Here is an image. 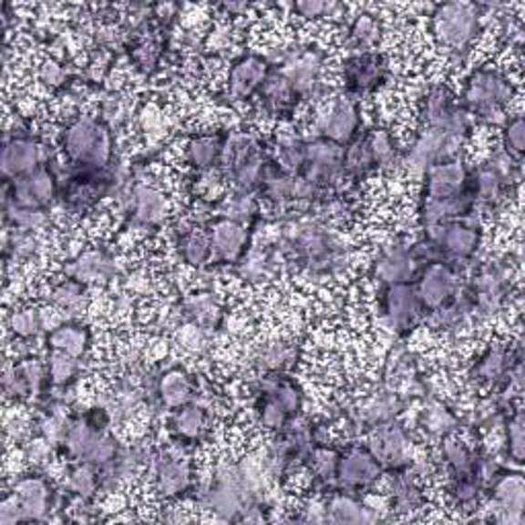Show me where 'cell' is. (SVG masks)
Segmentation results:
<instances>
[{
    "instance_id": "1",
    "label": "cell",
    "mask_w": 525,
    "mask_h": 525,
    "mask_svg": "<svg viewBox=\"0 0 525 525\" xmlns=\"http://www.w3.org/2000/svg\"><path fill=\"white\" fill-rule=\"evenodd\" d=\"M513 87L503 72L495 68H480L472 72L466 82L464 103L470 115L492 123L495 115L505 121L503 109L511 103Z\"/></svg>"
},
{
    "instance_id": "2",
    "label": "cell",
    "mask_w": 525,
    "mask_h": 525,
    "mask_svg": "<svg viewBox=\"0 0 525 525\" xmlns=\"http://www.w3.org/2000/svg\"><path fill=\"white\" fill-rule=\"evenodd\" d=\"M64 152L82 167L101 169L111 159V134L103 119L82 115L64 131Z\"/></svg>"
},
{
    "instance_id": "3",
    "label": "cell",
    "mask_w": 525,
    "mask_h": 525,
    "mask_svg": "<svg viewBox=\"0 0 525 525\" xmlns=\"http://www.w3.org/2000/svg\"><path fill=\"white\" fill-rule=\"evenodd\" d=\"M480 19L474 5L448 3L433 13L435 39L448 49L449 56H466L472 41L479 36Z\"/></svg>"
},
{
    "instance_id": "4",
    "label": "cell",
    "mask_w": 525,
    "mask_h": 525,
    "mask_svg": "<svg viewBox=\"0 0 525 525\" xmlns=\"http://www.w3.org/2000/svg\"><path fill=\"white\" fill-rule=\"evenodd\" d=\"M462 144V138L449 136L443 129L425 128L410 142L407 152H402V167H407L417 177H425L427 170L433 169L435 164L454 160Z\"/></svg>"
},
{
    "instance_id": "5",
    "label": "cell",
    "mask_w": 525,
    "mask_h": 525,
    "mask_svg": "<svg viewBox=\"0 0 525 525\" xmlns=\"http://www.w3.org/2000/svg\"><path fill=\"white\" fill-rule=\"evenodd\" d=\"M314 126L320 138L336 144L351 142L359 128V109L355 98L335 97L326 101L314 115Z\"/></svg>"
},
{
    "instance_id": "6",
    "label": "cell",
    "mask_w": 525,
    "mask_h": 525,
    "mask_svg": "<svg viewBox=\"0 0 525 525\" xmlns=\"http://www.w3.org/2000/svg\"><path fill=\"white\" fill-rule=\"evenodd\" d=\"M46 150L37 139L29 136H13L5 139L3 154H0V169L6 179H16L21 175L44 167Z\"/></svg>"
},
{
    "instance_id": "7",
    "label": "cell",
    "mask_w": 525,
    "mask_h": 525,
    "mask_svg": "<svg viewBox=\"0 0 525 525\" xmlns=\"http://www.w3.org/2000/svg\"><path fill=\"white\" fill-rule=\"evenodd\" d=\"M408 438L405 427L396 421H386L374 427L369 435V451L380 466L402 468L408 462Z\"/></svg>"
},
{
    "instance_id": "8",
    "label": "cell",
    "mask_w": 525,
    "mask_h": 525,
    "mask_svg": "<svg viewBox=\"0 0 525 525\" xmlns=\"http://www.w3.org/2000/svg\"><path fill=\"white\" fill-rule=\"evenodd\" d=\"M423 314V304L418 300L417 287L408 283L388 285L384 298V316L396 331H405L417 324Z\"/></svg>"
},
{
    "instance_id": "9",
    "label": "cell",
    "mask_w": 525,
    "mask_h": 525,
    "mask_svg": "<svg viewBox=\"0 0 525 525\" xmlns=\"http://www.w3.org/2000/svg\"><path fill=\"white\" fill-rule=\"evenodd\" d=\"M458 290V275L446 262H433L425 269L421 282L417 285L418 300L423 308L435 310L448 304Z\"/></svg>"
},
{
    "instance_id": "10",
    "label": "cell",
    "mask_w": 525,
    "mask_h": 525,
    "mask_svg": "<svg viewBox=\"0 0 525 525\" xmlns=\"http://www.w3.org/2000/svg\"><path fill=\"white\" fill-rule=\"evenodd\" d=\"M11 187L13 193L11 197H6L8 201L25 205V208H44L46 203L52 201L56 191V180L49 169L39 167L27 172V175L13 179Z\"/></svg>"
},
{
    "instance_id": "11",
    "label": "cell",
    "mask_w": 525,
    "mask_h": 525,
    "mask_svg": "<svg viewBox=\"0 0 525 525\" xmlns=\"http://www.w3.org/2000/svg\"><path fill=\"white\" fill-rule=\"evenodd\" d=\"M425 193L427 200H448L462 195L468 185V169L462 160H446L427 170Z\"/></svg>"
},
{
    "instance_id": "12",
    "label": "cell",
    "mask_w": 525,
    "mask_h": 525,
    "mask_svg": "<svg viewBox=\"0 0 525 525\" xmlns=\"http://www.w3.org/2000/svg\"><path fill=\"white\" fill-rule=\"evenodd\" d=\"M429 230V241L439 246L443 252H449L451 257L466 259L472 257L480 244V232L464 221H448Z\"/></svg>"
},
{
    "instance_id": "13",
    "label": "cell",
    "mask_w": 525,
    "mask_h": 525,
    "mask_svg": "<svg viewBox=\"0 0 525 525\" xmlns=\"http://www.w3.org/2000/svg\"><path fill=\"white\" fill-rule=\"evenodd\" d=\"M269 74V66L259 56H244L230 68L228 77V93L236 101L249 98L261 90Z\"/></svg>"
},
{
    "instance_id": "14",
    "label": "cell",
    "mask_w": 525,
    "mask_h": 525,
    "mask_svg": "<svg viewBox=\"0 0 525 525\" xmlns=\"http://www.w3.org/2000/svg\"><path fill=\"white\" fill-rule=\"evenodd\" d=\"M336 476H339L343 487H367V484H372L380 476V462H377L369 449L355 448L339 459Z\"/></svg>"
},
{
    "instance_id": "15",
    "label": "cell",
    "mask_w": 525,
    "mask_h": 525,
    "mask_svg": "<svg viewBox=\"0 0 525 525\" xmlns=\"http://www.w3.org/2000/svg\"><path fill=\"white\" fill-rule=\"evenodd\" d=\"M210 244L213 259L218 261H234L242 254L246 249V242H249V232L241 224V221L220 218L213 221V226L210 230Z\"/></svg>"
},
{
    "instance_id": "16",
    "label": "cell",
    "mask_w": 525,
    "mask_h": 525,
    "mask_svg": "<svg viewBox=\"0 0 525 525\" xmlns=\"http://www.w3.org/2000/svg\"><path fill=\"white\" fill-rule=\"evenodd\" d=\"M415 265L417 259L413 257V252H410L407 246L396 244L380 254V259H377L374 265V273L380 282L388 285L408 283L415 273Z\"/></svg>"
},
{
    "instance_id": "17",
    "label": "cell",
    "mask_w": 525,
    "mask_h": 525,
    "mask_svg": "<svg viewBox=\"0 0 525 525\" xmlns=\"http://www.w3.org/2000/svg\"><path fill=\"white\" fill-rule=\"evenodd\" d=\"M495 500L499 509V521L503 523H521L523 521V503H525V484L520 474H509L495 482Z\"/></svg>"
},
{
    "instance_id": "18",
    "label": "cell",
    "mask_w": 525,
    "mask_h": 525,
    "mask_svg": "<svg viewBox=\"0 0 525 525\" xmlns=\"http://www.w3.org/2000/svg\"><path fill=\"white\" fill-rule=\"evenodd\" d=\"M13 492L19 499L27 521L44 520L49 511V497H52V492H49L47 482L41 476H21L19 480H15Z\"/></svg>"
},
{
    "instance_id": "19",
    "label": "cell",
    "mask_w": 525,
    "mask_h": 525,
    "mask_svg": "<svg viewBox=\"0 0 525 525\" xmlns=\"http://www.w3.org/2000/svg\"><path fill=\"white\" fill-rule=\"evenodd\" d=\"M154 479L156 487L162 492L164 497H177L183 495L191 484V468L183 458H175L164 454L154 464Z\"/></svg>"
},
{
    "instance_id": "20",
    "label": "cell",
    "mask_w": 525,
    "mask_h": 525,
    "mask_svg": "<svg viewBox=\"0 0 525 525\" xmlns=\"http://www.w3.org/2000/svg\"><path fill=\"white\" fill-rule=\"evenodd\" d=\"M384 60L382 56L364 54L351 57L345 66V82L353 93H367L380 85L384 78Z\"/></svg>"
},
{
    "instance_id": "21",
    "label": "cell",
    "mask_w": 525,
    "mask_h": 525,
    "mask_svg": "<svg viewBox=\"0 0 525 525\" xmlns=\"http://www.w3.org/2000/svg\"><path fill=\"white\" fill-rule=\"evenodd\" d=\"M131 211L139 224L154 226L167 218L169 213V201L160 189L154 185L139 183L131 191Z\"/></svg>"
},
{
    "instance_id": "22",
    "label": "cell",
    "mask_w": 525,
    "mask_h": 525,
    "mask_svg": "<svg viewBox=\"0 0 525 525\" xmlns=\"http://www.w3.org/2000/svg\"><path fill=\"white\" fill-rule=\"evenodd\" d=\"M72 279L80 283H98L107 282L113 273V262L105 252L98 251H87L77 257V261L66 269Z\"/></svg>"
},
{
    "instance_id": "23",
    "label": "cell",
    "mask_w": 525,
    "mask_h": 525,
    "mask_svg": "<svg viewBox=\"0 0 525 525\" xmlns=\"http://www.w3.org/2000/svg\"><path fill=\"white\" fill-rule=\"evenodd\" d=\"M326 517L331 523H372L380 520L372 507L347 495H335L328 500Z\"/></svg>"
},
{
    "instance_id": "24",
    "label": "cell",
    "mask_w": 525,
    "mask_h": 525,
    "mask_svg": "<svg viewBox=\"0 0 525 525\" xmlns=\"http://www.w3.org/2000/svg\"><path fill=\"white\" fill-rule=\"evenodd\" d=\"M367 139L376 169L392 172L402 167V150L388 129H376L367 136Z\"/></svg>"
},
{
    "instance_id": "25",
    "label": "cell",
    "mask_w": 525,
    "mask_h": 525,
    "mask_svg": "<svg viewBox=\"0 0 525 525\" xmlns=\"http://www.w3.org/2000/svg\"><path fill=\"white\" fill-rule=\"evenodd\" d=\"M159 394L162 405L167 408H180L189 405L193 396V384L191 377L180 369H170L164 374L159 382Z\"/></svg>"
},
{
    "instance_id": "26",
    "label": "cell",
    "mask_w": 525,
    "mask_h": 525,
    "mask_svg": "<svg viewBox=\"0 0 525 525\" xmlns=\"http://www.w3.org/2000/svg\"><path fill=\"white\" fill-rule=\"evenodd\" d=\"M275 162L287 175H300L306 164V142L295 134H283L277 138Z\"/></svg>"
},
{
    "instance_id": "27",
    "label": "cell",
    "mask_w": 525,
    "mask_h": 525,
    "mask_svg": "<svg viewBox=\"0 0 525 525\" xmlns=\"http://www.w3.org/2000/svg\"><path fill=\"white\" fill-rule=\"evenodd\" d=\"M221 148H224V139L218 136H195L187 144V160L197 170H208L221 159Z\"/></svg>"
},
{
    "instance_id": "28",
    "label": "cell",
    "mask_w": 525,
    "mask_h": 525,
    "mask_svg": "<svg viewBox=\"0 0 525 525\" xmlns=\"http://www.w3.org/2000/svg\"><path fill=\"white\" fill-rule=\"evenodd\" d=\"M47 341L52 345V349L68 353L72 357H80L88 347V333L85 326L68 323L54 328V331L49 333Z\"/></svg>"
},
{
    "instance_id": "29",
    "label": "cell",
    "mask_w": 525,
    "mask_h": 525,
    "mask_svg": "<svg viewBox=\"0 0 525 525\" xmlns=\"http://www.w3.org/2000/svg\"><path fill=\"white\" fill-rule=\"evenodd\" d=\"M254 359H257V364L262 369H267L271 374L283 372L285 367H290L295 361V347L287 341H271L261 345Z\"/></svg>"
},
{
    "instance_id": "30",
    "label": "cell",
    "mask_w": 525,
    "mask_h": 525,
    "mask_svg": "<svg viewBox=\"0 0 525 525\" xmlns=\"http://www.w3.org/2000/svg\"><path fill=\"white\" fill-rule=\"evenodd\" d=\"M49 302H52L56 308L66 310L68 314H78L87 304L85 283L77 282V279H66V282L57 283L49 290Z\"/></svg>"
},
{
    "instance_id": "31",
    "label": "cell",
    "mask_w": 525,
    "mask_h": 525,
    "mask_svg": "<svg viewBox=\"0 0 525 525\" xmlns=\"http://www.w3.org/2000/svg\"><path fill=\"white\" fill-rule=\"evenodd\" d=\"M179 251L183 254V261L193 267H203L213 257L210 236L200 232V230H185L180 234Z\"/></svg>"
},
{
    "instance_id": "32",
    "label": "cell",
    "mask_w": 525,
    "mask_h": 525,
    "mask_svg": "<svg viewBox=\"0 0 525 525\" xmlns=\"http://www.w3.org/2000/svg\"><path fill=\"white\" fill-rule=\"evenodd\" d=\"M8 328L19 339H36L44 331V312L36 306L16 308L8 316Z\"/></svg>"
},
{
    "instance_id": "33",
    "label": "cell",
    "mask_w": 525,
    "mask_h": 525,
    "mask_svg": "<svg viewBox=\"0 0 525 525\" xmlns=\"http://www.w3.org/2000/svg\"><path fill=\"white\" fill-rule=\"evenodd\" d=\"M205 425H208L205 410L195 405L180 407L179 413L172 417V429L183 439H197L205 431Z\"/></svg>"
},
{
    "instance_id": "34",
    "label": "cell",
    "mask_w": 525,
    "mask_h": 525,
    "mask_svg": "<svg viewBox=\"0 0 525 525\" xmlns=\"http://www.w3.org/2000/svg\"><path fill=\"white\" fill-rule=\"evenodd\" d=\"M507 372V353L503 347H490L474 365V380L484 384H495Z\"/></svg>"
},
{
    "instance_id": "35",
    "label": "cell",
    "mask_w": 525,
    "mask_h": 525,
    "mask_svg": "<svg viewBox=\"0 0 525 525\" xmlns=\"http://www.w3.org/2000/svg\"><path fill=\"white\" fill-rule=\"evenodd\" d=\"M423 492L418 489L415 479H410L408 474H398L392 482V507L396 511H413L421 505Z\"/></svg>"
},
{
    "instance_id": "36",
    "label": "cell",
    "mask_w": 525,
    "mask_h": 525,
    "mask_svg": "<svg viewBox=\"0 0 525 525\" xmlns=\"http://www.w3.org/2000/svg\"><path fill=\"white\" fill-rule=\"evenodd\" d=\"M6 220L16 230H41L47 224V213L41 208H25V205H16L15 201L6 200Z\"/></svg>"
},
{
    "instance_id": "37",
    "label": "cell",
    "mask_w": 525,
    "mask_h": 525,
    "mask_svg": "<svg viewBox=\"0 0 525 525\" xmlns=\"http://www.w3.org/2000/svg\"><path fill=\"white\" fill-rule=\"evenodd\" d=\"M443 458H446L449 470L454 472L456 479H459V476L474 474V468H472L474 459L470 456V451H468L464 441L448 438L446 443H443Z\"/></svg>"
},
{
    "instance_id": "38",
    "label": "cell",
    "mask_w": 525,
    "mask_h": 525,
    "mask_svg": "<svg viewBox=\"0 0 525 525\" xmlns=\"http://www.w3.org/2000/svg\"><path fill=\"white\" fill-rule=\"evenodd\" d=\"M369 169H374L372 152H369V139L359 138L355 142H351L349 148H345V159H343V170L351 172V175H364Z\"/></svg>"
},
{
    "instance_id": "39",
    "label": "cell",
    "mask_w": 525,
    "mask_h": 525,
    "mask_svg": "<svg viewBox=\"0 0 525 525\" xmlns=\"http://www.w3.org/2000/svg\"><path fill=\"white\" fill-rule=\"evenodd\" d=\"M400 402L396 398V394H380L367 402V407L364 408V421L367 425H380L386 421H392L394 417L398 415Z\"/></svg>"
},
{
    "instance_id": "40",
    "label": "cell",
    "mask_w": 525,
    "mask_h": 525,
    "mask_svg": "<svg viewBox=\"0 0 525 525\" xmlns=\"http://www.w3.org/2000/svg\"><path fill=\"white\" fill-rule=\"evenodd\" d=\"M254 210H257V203H254L251 193H236V195H228L221 200L220 203V218L226 220H234V221H242L251 220Z\"/></svg>"
},
{
    "instance_id": "41",
    "label": "cell",
    "mask_w": 525,
    "mask_h": 525,
    "mask_svg": "<svg viewBox=\"0 0 525 525\" xmlns=\"http://www.w3.org/2000/svg\"><path fill=\"white\" fill-rule=\"evenodd\" d=\"M78 372V357H72L64 351L52 349L47 357V374L57 386H66Z\"/></svg>"
},
{
    "instance_id": "42",
    "label": "cell",
    "mask_w": 525,
    "mask_h": 525,
    "mask_svg": "<svg viewBox=\"0 0 525 525\" xmlns=\"http://www.w3.org/2000/svg\"><path fill=\"white\" fill-rule=\"evenodd\" d=\"M185 310L189 316L195 320V324L205 326L218 316V300L213 298V293H193L185 300Z\"/></svg>"
},
{
    "instance_id": "43",
    "label": "cell",
    "mask_w": 525,
    "mask_h": 525,
    "mask_svg": "<svg viewBox=\"0 0 525 525\" xmlns=\"http://www.w3.org/2000/svg\"><path fill=\"white\" fill-rule=\"evenodd\" d=\"M351 39L357 47H369L380 39V23L374 15L361 13L351 23Z\"/></svg>"
},
{
    "instance_id": "44",
    "label": "cell",
    "mask_w": 525,
    "mask_h": 525,
    "mask_svg": "<svg viewBox=\"0 0 525 525\" xmlns=\"http://www.w3.org/2000/svg\"><path fill=\"white\" fill-rule=\"evenodd\" d=\"M39 249V241L37 236L33 232H27V230H16L6 238V246H5V254L6 257H13L15 261H25L31 259L33 254Z\"/></svg>"
},
{
    "instance_id": "45",
    "label": "cell",
    "mask_w": 525,
    "mask_h": 525,
    "mask_svg": "<svg viewBox=\"0 0 525 525\" xmlns=\"http://www.w3.org/2000/svg\"><path fill=\"white\" fill-rule=\"evenodd\" d=\"M456 417L449 413L448 408H443L439 405H433L429 408H425L423 413V427L429 433L438 435V438H448L449 433L456 431Z\"/></svg>"
},
{
    "instance_id": "46",
    "label": "cell",
    "mask_w": 525,
    "mask_h": 525,
    "mask_svg": "<svg viewBox=\"0 0 525 525\" xmlns=\"http://www.w3.org/2000/svg\"><path fill=\"white\" fill-rule=\"evenodd\" d=\"M68 484L72 492H77V495L82 499H88L90 495H93L98 487V479H97V472L93 470V464L87 462V464H80L74 468Z\"/></svg>"
},
{
    "instance_id": "47",
    "label": "cell",
    "mask_w": 525,
    "mask_h": 525,
    "mask_svg": "<svg viewBox=\"0 0 525 525\" xmlns=\"http://www.w3.org/2000/svg\"><path fill=\"white\" fill-rule=\"evenodd\" d=\"M525 146V126L521 115H515L513 119L505 123V148L503 150L511 156V159L520 160Z\"/></svg>"
},
{
    "instance_id": "48",
    "label": "cell",
    "mask_w": 525,
    "mask_h": 525,
    "mask_svg": "<svg viewBox=\"0 0 525 525\" xmlns=\"http://www.w3.org/2000/svg\"><path fill=\"white\" fill-rule=\"evenodd\" d=\"M312 466H314V472L320 476L323 480L335 479L336 476V468H339V454L328 448H316L310 454Z\"/></svg>"
},
{
    "instance_id": "49",
    "label": "cell",
    "mask_w": 525,
    "mask_h": 525,
    "mask_svg": "<svg viewBox=\"0 0 525 525\" xmlns=\"http://www.w3.org/2000/svg\"><path fill=\"white\" fill-rule=\"evenodd\" d=\"M509 429H507V441H509V454L515 459V462H521L523 459V413L517 410V413L509 418Z\"/></svg>"
},
{
    "instance_id": "50",
    "label": "cell",
    "mask_w": 525,
    "mask_h": 525,
    "mask_svg": "<svg viewBox=\"0 0 525 525\" xmlns=\"http://www.w3.org/2000/svg\"><path fill=\"white\" fill-rule=\"evenodd\" d=\"M66 78H68V74H66V68L60 64L49 57V60H44L39 64V80L47 85L49 88H57L62 87Z\"/></svg>"
},
{
    "instance_id": "51",
    "label": "cell",
    "mask_w": 525,
    "mask_h": 525,
    "mask_svg": "<svg viewBox=\"0 0 525 525\" xmlns=\"http://www.w3.org/2000/svg\"><path fill=\"white\" fill-rule=\"evenodd\" d=\"M19 521H27V517H25L15 492H8L3 503H0V525H16Z\"/></svg>"
},
{
    "instance_id": "52",
    "label": "cell",
    "mask_w": 525,
    "mask_h": 525,
    "mask_svg": "<svg viewBox=\"0 0 525 525\" xmlns=\"http://www.w3.org/2000/svg\"><path fill=\"white\" fill-rule=\"evenodd\" d=\"M293 11L298 13L304 19H324L326 3H316V0H306V3H298L293 6Z\"/></svg>"
},
{
    "instance_id": "53",
    "label": "cell",
    "mask_w": 525,
    "mask_h": 525,
    "mask_svg": "<svg viewBox=\"0 0 525 525\" xmlns=\"http://www.w3.org/2000/svg\"><path fill=\"white\" fill-rule=\"evenodd\" d=\"M306 517H304V521H312V523H323V521H328V517H326V507H318L316 503H310L306 509Z\"/></svg>"
}]
</instances>
